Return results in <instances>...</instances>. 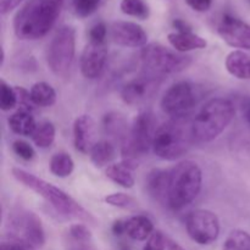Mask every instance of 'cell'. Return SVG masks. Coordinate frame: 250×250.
Here are the masks:
<instances>
[{
    "label": "cell",
    "instance_id": "f35d334b",
    "mask_svg": "<svg viewBox=\"0 0 250 250\" xmlns=\"http://www.w3.org/2000/svg\"><path fill=\"white\" fill-rule=\"evenodd\" d=\"M22 2V0H0V12L2 15L12 11L15 7L19 6Z\"/></svg>",
    "mask_w": 250,
    "mask_h": 250
},
{
    "label": "cell",
    "instance_id": "ba28073f",
    "mask_svg": "<svg viewBox=\"0 0 250 250\" xmlns=\"http://www.w3.org/2000/svg\"><path fill=\"white\" fill-rule=\"evenodd\" d=\"M76 53V31L63 26L56 31L46 49V63L56 77L66 78L70 75Z\"/></svg>",
    "mask_w": 250,
    "mask_h": 250
},
{
    "label": "cell",
    "instance_id": "3957f363",
    "mask_svg": "<svg viewBox=\"0 0 250 250\" xmlns=\"http://www.w3.org/2000/svg\"><path fill=\"white\" fill-rule=\"evenodd\" d=\"M195 139L189 117H171L158 127L153 143V151L163 160L173 161L189 151Z\"/></svg>",
    "mask_w": 250,
    "mask_h": 250
},
{
    "label": "cell",
    "instance_id": "d590c367",
    "mask_svg": "<svg viewBox=\"0 0 250 250\" xmlns=\"http://www.w3.org/2000/svg\"><path fill=\"white\" fill-rule=\"evenodd\" d=\"M107 34V27L104 22H98L90 28L89 31V42L93 43H105V38Z\"/></svg>",
    "mask_w": 250,
    "mask_h": 250
},
{
    "label": "cell",
    "instance_id": "ac0fdd59",
    "mask_svg": "<svg viewBox=\"0 0 250 250\" xmlns=\"http://www.w3.org/2000/svg\"><path fill=\"white\" fill-rule=\"evenodd\" d=\"M167 41L176 51L182 54H186L192 50L204 49L208 45V42L204 38L193 33V32H186V33L175 32V33H170L167 36Z\"/></svg>",
    "mask_w": 250,
    "mask_h": 250
},
{
    "label": "cell",
    "instance_id": "9a60e30c",
    "mask_svg": "<svg viewBox=\"0 0 250 250\" xmlns=\"http://www.w3.org/2000/svg\"><path fill=\"white\" fill-rule=\"evenodd\" d=\"M110 36L117 45L127 48H144L148 43V34L143 27L134 22L116 21L111 24Z\"/></svg>",
    "mask_w": 250,
    "mask_h": 250
},
{
    "label": "cell",
    "instance_id": "4dcf8cb0",
    "mask_svg": "<svg viewBox=\"0 0 250 250\" xmlns=\"http://www.w3.org/2000/svg\"><path fill=\"white\" fill-rule=\"evenodd\" d=\"M105 203L120 209H134L137 207V202L128 194L125 193H114L105 197Z\"/></svg>",
    "mask_w": 250,
    "mask_h": 250
},
{
    "label": "cell",
    "instance_id": "e575fe53",
    "mask_svg": "<svg viewBox=\"0 0 250 250\" xmlns=\"http://www.w3.org/2000/svg\"><path fill=\"white\" fill-rule=\"evenodd\" d=\"M166 247V236H164L163 232L155 231L151 234L150 238L146 241L143 250H165Z\"/></svg>",
    "mask_w": 250,
    "mask_h": 250
},
{
    "label": "cell",
    "instance_id": "83f0119b",
    "mask_svg": "<svg viewBox=\"0 0 250 250\" xmlns=\"http://www.w3.org/2000/svg\"><path fill=\"white\" fill-rule=\"evenodd\" d=\"M222 250H250V234L243 229H233L227 236Z\"/></svg>",
    "mask_w": 250,
    "mask_h": 250
},
{
    "label": "cell",
    "instance_id": "d6a6232c",
    "mask_svg": "<svg viewBox=\"0 0 250 250\" xmlns=\"http://www.w3.org/2000/svg\"><path fill=\"white\" fill-rule=\"evenodd\" d=\"M12 150H14V153L17 156H20L24 161L32 160L34 158V155H36V151H34L33 146L29 143H27V142L21 141V139L15 141L12 143Z\"/></svg>",
    "mask_w": 250,
    "mask_h": 250
},
{
    "label": "cell",
    "instance_id": "1f68e13d",
    "mask_svg": "<svg viewBox=\"0 0 250 250\" xmlns=\"http://www.w3.org/2000/svg\"><path fill=\"white\" fill-rule=\"evenodd\" d=\"M102 0H73V9L77 16L88 17L98 9Z\"/></svg>",
    "mask_w": 250,
    "mask_h": 250
},
{
    "label": "cell",
    "instance_id": "277c9868",
    "mask_svg": "<svg viewBox=\"0 0 250 250\" xmlns=\"http://www.w3.org/2000/svg\"><path fill=\"white\" fill-rule=\"evenodd\" d=\"M234 115L236 107L229 99H210L200 107L192 120V131L195 142L209 143L216 139L229 127Z\"/></svg>",
    "mask_w": 250,
    "mask_h": 250
},
{
    "label": "cell",
    "instance_id": "d6986e66",
    "mask_svg": "<svg viewBox=\"0 0 250 250\" xmlns=\"http://www.w3.org/2000/svg\"><path fill=\"white\" fill-rule=\"evenodd\" d=\"M229 75L238 80H250V55L243 50H233L225 61Z\"/></svg>",
    "mask_w": 250,
    "mask_h": 250
},
{
    "label": "cell",
    "instance_id": "7bdbcfd3",
    "mask_svg": "<svg viewBox=\"0 0 250 250\" xmlns=\"http://www.w3.org/2000/svg\"><path fill=\"white\" fill-rule=\"evenodd\" d=\"M166 247H167L168 250H186L183 247H181L177 242L172 241L171 238L166 237Z\"/></svg>",
    "mask_w": 250,
    "mask_h": 250
},
{
    "label": "cell",
    "instance_id": "4316f807",
    "mask_svg": "<svg viewBox=\"0 0 250 250\" xmlns=\"http://www.w3.org/2000/svg\"><path fill=\"white\" fill-rule=\"evenodd\" d=\"M49 168L54 176L60 178L68 177L75 170L73 159L67 153H56L51 156Z\"/></svg>",
    "mask_w": 250,
    "mask_h": 250
},
{
    "label": "cell",
    "instance_id": "52a82bcc",
    "mask_svg": "<svg viewBox=\"0 0 250 250\" xmlns=\"http://www.w3.org/2000/svg\"><path fill=\"white\" fill-rule=\"evenodd\" d=\"M192 56L178 53L158 43L146 44L141 50V63L144 72L165 77L187 70Z\"/></svg>",
    "mask_w": 250,
    "mask_h": 250
},
{
    "label": "cell",
    "instance_id": "bcb514c9",
    "mask_svg": "<svg viewBox=\"0 0 250 250\" xmlns=\"http://www.w3.org/2000/svg\"><path fill=\"white\" fill-rule=\"evenodd\" d=\"M249 1H250V0H249Z\"/></svg>",
    "mask_w": 250,
    "mask_h": 250
},
{
    "label": "cell",
    "instance_id": "ffe728a7",
    "mask_svg": "<svg viewBox=\"0 0 250 250\" xmlns=\"http://www.w3.org/2000/svg\"><path fill=\"white\" fill-rule=\"evenodd\" d=\"M154 232V224L149 217L137 215L126 220V234L133 241H148Z\"/></svg>",
    "mask_w": 250,
    "mask_h": 250
},
{
    "label": "cell",
    "instance_id": "74e56055",
    "mask_svg": "<svg viewBox=\"0 0 250 250\" xmlns=\"http://www.w3.org/2000/svg\"><path fill=\"white\" fill-rule=\"evenodd\" d=\"M0 250H34V248L28 244L22 243V242L10 241L2 242L1 246H0Z\"/></svg>",
    "mask_w": 250,
    "mask_h": 250
},
{
    "label": "cell",
    "instance_id": "8992f818",
    "mask_svg": "<svg viewBox=\"0 0 250 250\" xmlns=\"http://www.w3.org/2000/svg\"><path fill=\"white\" fill-rule=\"evenodd\" d=\"M156 129L155 116L151 111L144 110L134 117L121 146L122 163L131 170L138 167L141 159L153 149Z\"/></svg>",
    "mask_w": 250,
    "mask_h": 250
},
{
    "label": "cell",
    "instance_id": "b9f144b4",
    "mask_svg": "<svg viewBox=\"0 0 250 250\" xmlns=\"http://www.w3.org/2000/svg\"><path fill=\"white\" fill-rule=\"evenodd\" d=\"M89 243L90 242H75L72 250H95Z\"/></svg>",
    "mask_w": 250,
    "mask_h": 250
},
{
    "label": "cell",
    "instance_id": "f546056e",
    "mask_svg": "<svg viewBox=\"0 0 250 250\" xmlns=\"http://www.w3.org/2000/svg\"><path fill=\"white\" fill-rule=\"evenodd\" d=\"M19 105L17 93L15 87L7 84L4 80L0 81V109L2 111H9Z\"/></svg>",
    "mask_w": 250,
    "mask_h": 250
},
{
    "label": "cell",
    "instance_id": "60d3db41",
    "mask_svg": "<svg viewBox=\"0 0 250 250\" xmlns=\"http://www.w3.org/2000/svg\"><path fill=\"white\" fill-rule=\"evenodd\" d=\"M173 28H176V31L180 32V33H186V32H192V27L187 23L183 20L177 19L172 22Z\"/></svg>",
    "mask_w": 250,
    "mask_h": 250
},
{
    "label": "cell",
    "instance_id": "d4e9b609",
    "mask_svg": "<svg viewBox=\"0 0 250 250\" xmlns=\"http://www.w3.org/2000/svg\"><path fill=\"white\" fill-rule=\"evenodd\" d=\"M132 171L133 170H131L124 163H119L107 166L105 173H106V177L117 186L129 189L134 186V176Z\"/></svg>",
    "mask_w": 250,
    "mask_h": 250
},
{
    "label": "cell",
    "instance_id": "9c48e42d",
    "mask_svg": "<svg viewBox=\"0 0 250 250\" xmlns=\"http://www.w3.org/2000/svg\"><path fill=\"white\" fill-rule=\"evenodd\" d=\"M7 229L11 241L22 242L33 248H42L45 244L43 224L36 212L16 207L10 211Z\"/></svg>",
    "mask_w": 250,
    "mask_h": 250
},
{
    "label": "cell",
    "instance_id": "30bf717a",
    "mask_svg": "<svg viewBox=\"0 0 250 250\" xmlns=\"http://www.w3.org/2000/svg\"><path fill=\"white\" fill-rule=\"evenodd\" d=\"M200 98L198 87L190 82H177L171 85L161 99V109L175 119L188 117Z\"/></svg>",
    "mask_w": 250,
    "mask_h": 250
},
{
    "label": "cell",
    "instance_id": "f6af8a7d",
    "mask_svg": "<svg viewBox=\"0 0 250 250\" xmlns=\"http://www.w3.org/2000/svg\"><path fill=\"white\" fill-rule=\"evenodd\" d=\"M121 250H131V249H129V248H128V247H122V248H121Z\"/></svg>",
    "mask_w": 250,
    "mask_h": 250
},
{
    "label": "cell",
    "instance_id": "e0dca14e",
    "mask_svg": "<svg viewBox=\"0 0 250 250\" xmlns=\"http://www.w3.org/2000/svg\"><path fill=\"white\" fill-rule=\"evenodd\" d=\"M168 182H170V170L154 168L148 173L146 178V192L155 202L166 204Z\"/></svg>",
    "mask_w": 250,
    "mask_h": 250
},
{
    "label": "cell",
    "instance_id": "2e32d148",
    "mask_svg": "<svg viewBox=\"0 0 250 250\" xmlns=\"http://www.w3.org/2000/svg\"><path fill=\"white\" fill-rule=\"evenodd\" d=\"M97 125L90 115H81L73 122V144L76 150L89 154L97 141Z\"/></svg>",
    "mask_w": 250,
    "mask_h": 250
},
{
    "label": "cell",
    "instance_id": "44dd1931",
    "mask_svg": "<svg viewBox=\"0 0 250 250\" xmlns=\"http://www.w3.org/2000/svg\"><path fill=\"white\" fill-rule=\"evenodd\" d=\"M7 125L14 133L19 134V136L29 137L33 134L38 124L34 120L32 111L20 109L7 119Z\"/></svg>",
    "mask_w": 250,
    "mask_h": 250
},
{
    "label": "cell",
    "instance_id": "484cf974",
    "mask_svg": "<svg viewBox=\"0 0 250 250\" xmlns=\"http://www.w3.org/2000/svg\"><path fill=\"white\" fill-rule=\"evenodd\" d=\"M56 129L53 122L41 121L37 125L33 134L31 136L32 141L38 148L45 149L49 148L55 141Z\"/></svg>",
    "mask_w": 250,
    "mask_h": 250
},
{
    "label": "cell",
    "instance_id": "7a4b0ae2",
    "mask_svg": "<svg viewBox=\"0 0 250 250\" xmlns=\"http://www.w3.org/2000/svg\"><path fill=\"white\" fill-rule=\"evenodd\" d=\"M11 173L17 182L22 183L24 187L29 188L38 195H41L59 215L66 217V219L81 220V221L94 225V226L97 225V219L87 209H84L80 203L76 202L72 197H70L67 193L63 192L59 187L20 167L12 168Z\"/></svg>",
    "mask_w": 250,
    "mask_h": 250
},
{
    "label": "cell",
    "instance_id": "7402d4cb",
    "mask_svg": "<svg viewBox=\"0 0 250 250\" xmlns=\"http://www.w3.org/2000/svg\"><path fill=\"white\" fill-rule=\"evenodd\" d=\"M103 128L107 136L121 142H124L129 131L127 120L125 119L124 115L116 111H111L105 115L103 119Z\"/></svg>",
    "mask_w": 250,
    "mask_h": 250
},
{
    "label": "cell",
    "instance_id": "603a6c76",
    "mask_svg": "<svg viewBox=\"0 0 250 250\" xmlns=\"http://www.w3.org/2000/svg\"><path fill=\"white\" fill-rule=\"evenodd\" d=\"M90 160L95 167H104L110 165L116 158V149L115 146L107 139H102L95 143L89 153Z\"/></svg>",
    "mask_w": 250,
    "mask_h": 250
},
{
    "label": "cell",
    "instance_id": "7c38bea8",
    "mask_svg": "<svg viewBox=\"0 0 250 250\" xmlns=\"http://www.w3.org/2000/svg\"><path fill=\"white\" fill-rule=\"evenodd\" d=\"M163 81L164 77L143 71L121 88L122 100L131 106H143L155 98Z\"/></svg>",
    "mask_w": 250,
    "mask_h": 250
},
{
    "label": "cell",
    "instance_id": "5bb4252c",
    "mask_svg": "<svg viewBox=\"0 0 250 250\" xmlns=\"http://www.w3.org/2000/svg\"><path fill=\"white\" fill-rule=\"evenodd\" d=\"M217 32L229 45L250 49V26L247 22L232 15H225L219 23Z\"/></svg>",
    "mask_w": 250,
    "mask_h": 250
},
{
    "label": "cell",
    "instance_id": "5b68a950",
    "mask_svg": "<svg viewBox=\"0 0 250 250\" xmlns=\"http://www.w3.org/2000/svg\"><path fill=\"white\" fill-rule=\"evenodd\" d=\"M203 172L197 163L183 160L170 170L166 205L178 211L189 205L202 190Z\"/></svg>",
    "mask_w": 250,
    "mask_h": 250
},
{
    "label": "cell",
    "instance_id": "ab89813d",
    "mask_svg": "<svg viewBox=\"0 0 250 250\" xmlns=\"http://www.w3.org/2000/svg\"><path fill=\"white\" fill-rule=\"evenodd\" d=\"M112 233L115 236H122V234H126V220H116V221L112 224Z\"/></svg>",
    "mask_w": 250,
    "mask_h": 250
},
{
    "label": "cell",
    "instance_id": "6da1fadb",
    "mask_svg": "<svg viewBox=\"0 0 250 250\" xmlns=\"http://www.w3.org/2000/svg\"><path fill=\"white\" fill-rule=\"evenodd\" d=\"M65 0H27L14 19V32L21 41H37L49 33Z\"/></svg>",
    "mask_w": 250,
    "mask_h": 250
},
{
    "label": "cell",
    "instance_id": "ee69618b",
    "mask_svg": "<svg viewBox=\"0 0 250 250\" xmlns=\"http://www.w3.org/2000/svg\"><path fill=\"white\" fill-rule=\"evenodd\" d=\"M246 119H247V121L250 124V103L247 105V107H246Z\"/></svg>",
    "mask_w": 250,
    "mask_h": 250
},
{
    "label": "cell",
    "instance_id": "4fadbf2b",
    "mask_svg": "<svg viewBox=\"0 0 250 250\" xmlns=\"http://www.w3.org/2000/svg\"><path fill=\"white\" fill-rule=\"evenodd\" d=\"M106 61L107 48L105 43L100 44L89 42L81 54V73L87 80H97L104 72Z\"/></svg>",
    "mask_w": 250,
    "mask_h": 250
},
{
    "label": "cell",
    "instance_id": "836d02e7",
    "mask_svg": "<svg viewBox=\"0 0 250 250\" xmlns=\"http://www.w3.org/2000/svg\"><path fill=\"white\" fill-rule=\"evenodd\" d=\"M70 237L73 242H90L92 233L85 225L75 224L70 227Z\"/></svg>",
    "mask_w": 250,
    "mask_h": 250
},
{
    "label": "cell",
    "instance_id": "8fae6325",
    "mask_svg": "<svg viewBox=\"0 0 250 250\" xmlns=\"http://www.w3.org/2000/svg\"><path fill=\"white\" fill-rule=\"evenodd\" d=\"M186 229L195 243L209 246L219 238V217L215 212L207 209L193 210L186 217Z\"/></svg>",
    "mask_w": 250,
    "mask_h": 250
},
{
    "label": "cell",
    "instance_id": "8d00e7d4",
    "mask_svg": "<svg viewBox=\"0 0 250 250\" xmlns=\"http://www.w3.org/2000/svg\"><path fill=\"white\" fill-rule=\"evenodd\" d=\"M189 7H192L194 11L205 12L210 9L212 4V0H185Z\"/></svg>",
    "mask_w": 250,
    "mask_h": 250
},
{
    "label": "cell",
    "instance_id": "f1b7e54d",
    "mask_svg": "<svg viewBox=\"0 0 250 250\" xmlns=\"http://www.w3.org/2000/svg\"><path fill=\"white\" fill-rule=\"evenodd\" d=\"M120 7L124 14L139 20H146L150 15V9L144 0H122Z\"/></svg>",
    "mask_w": 250,
    "mask_h": 250
},
{
    "label": "cell",
    "instance_id": "cb8c5ba5",
    "mask_svg": "<svg viewBox=\"0 0 250 250\" xmlns=\"http://www.w3.org/2000/svg\"><path fill=\"white\" fill-rule=\"evenodd\" d=\"M29 94L33 104L39 107H49L56 102L55 89L46 82L34 83L29 90Z\"/></svg>",
    "mask_w": 250,
    "mask_h": 250
}]
</instances>
